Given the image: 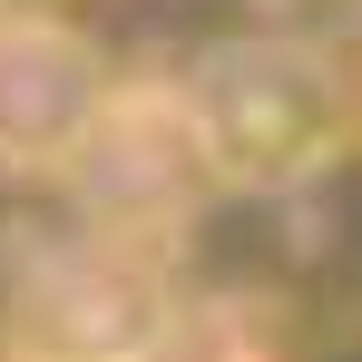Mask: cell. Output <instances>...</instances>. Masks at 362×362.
Segmentation results:
<instances>
[{
	"label": "cell",
	"instance_id": "3",
	"mask_svg": "<svg viewBox=\"0 0 362 362\" xmlns=\"http://www.w3.org/2000/svg\"><path fill=\"white\" fill-rule=\"evenodd\" d=\"M69 196H78V226L88 235L147 245V255L177 245L206 216V196H226L177 78H137V88L108 98V118L88 127V147L69 157Z\"/></svg>",
	"mask_w": 362,
	"mask_h": 362
},
{
	"label": "cell",
	"instance_id": "4",
	"mask_svg": "<svg viewBox=\"0 0 362 362\" xmlns=\"http://www.w3.org/2000/svg\"><path fill=\"white\" fill-rule=\"evenodd\" d=\"M108 98H118V78L78 20L0 10V167L10 177H69V157L108 118Z\"/></svg>",
	"mask_w": 362,
	"mask_h": 362
},
{
	"label": "cell",
	"instance_id": "1",
	"mask_svg": "<svg viewBox=\"0 0 362 362\" xmlns=\"http://www.w3.org/2000/svg\"><path fill=\"white\" fill-rule=\"evenodd\" d=\"M186 118L206 137V167L235 196H284V186L323 177L353 147V98H343V59L294 30H245L216 40L206 59L177 78Z\"/></svg>",
	"mask_w": 362,
	"mask_h": 362
},
{
	"label": "cell",
	"instance_id": "2",
	"mask_svg": "<svg viewBox=\"0 0 362 362\" xmlns=\"http://www.w3.org/2000/svg\"><path fill=\"white\" fill-rule=\"evenodd\" d=\"M177 313L186 303L147 245L78 226V235H49L40 255H20L10 343H20V362H157Z\"/></svg>",
	"mask_w": 362,
	"mask_h": 362
},
{
	"label": "cell",
	"instance_id": "6",
	"mask_svg": "<svg viewBox=\"0 0 362 362\" xmlns=\"http://www.w3.org/2000/svg\"><path fill=\"white\" fill-rule=\"evenodd\" d=\"M333 59H343V98H353V147H362V40H353V49H333Z\"/></svg>",
	"mask_w": 362,
	"mask_h": 362
},
{
	"label": "cell",
	"instance_id": "7",
	"mask_svg": "<svg viewBox=\"0 0 362 362\" xmlns=\"http://www.w3.org/2000/svg\"><path fill=\"white\" fill-rule=\"evenodd\" d=\"M0 10H20V0H0Z\"/></svg>",
	"mask_w": 362,
	"mask_h": 362
},
{
	"label": "cell",
	"instance_id": "5",
	"mask_svg": "<svg viewBox=\"0 0 362 362\" xmlns=\"http://www.w3.org/2000/svg\"><path fill=\"white\" fill-rule=\"evenodd\" d=\"M157 362H284V343L255 323V313H177V333L157 343Z\"/></svg>",
	"mask_w": 362,
	"mask_h": 362
}]
</instances>
